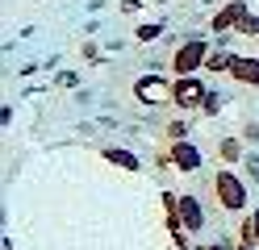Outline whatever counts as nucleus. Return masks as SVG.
<instances>
[{"label": "nucleus", "instance_id": "nucleus-1", "mask_svg": "<svg viewBox=\"0 0 259 250\" xmlns=\"http://www.w3.org/2000/svg\"><path fill=\"white\" fill-rule=\"evenodd\" d=\"M213 192H218V205L222 209H230V213L247 209V183H242L234 171H218L213 175Z\"/></svg>", "mask_w": 259, "mask_h": 250}, {"label": "nucleus", "instance_id": "nucleus-2", "mask_svg": "<svg viewBox=\"0 0 259 250\" xmlns=\"http://www.w3.org/2000/svg\"><path fill=\"white\" fill-rule=\"evenodd\" d=\"M205 63H209V46H205V38H192V42H184V46L171 55V71H176V75H197Z\"/></svg>", "mask_w": 259, "mask_h": 250}, {"label": "nucleus", "instance_id": "nucleus-3", "mask_svg": "<svg viewBox=\"0 0 259 250\" xmlns=\"http://www.w3.org/2000/svg\"><path fill=\"white\" fill-rule=\"evenodd\" d=\"M205 83L197 79V75H180V79H176L171 83V105L176 109H201L205 105Z\"/></svg>", "mask_w": 259, "mask_h": 250}, {"label": "nucleus", "instance_id": "nucleus-4", "mask_svg": "<svg viewBox=\"0 0 259 250\" xmlns=\"http://www.w3.org/2000/svg\"><path fill=\"white\" fill-rule=\"evenodd\" d=\"M242 17H247V0H230V5H222L218 13H213V21H209V29L213 33H226V29H238L242 25Z\"/></svg>", "mask_w": 259, "mask_h": 250}, {"label": "nucleus", "instance_id": "nucleus-5", "mask_svg": "<svg viewBox=\"0 0 259 250\" xmlns=\"http://www.w3.org/2000/svg\"><path fill=\"white\" fill-rule=\"evenodd\" d=\"M134 96L142 100V105H159V96L171 100V88H167V79H159V75H142L134 83Z\"/></svg>", "mask_w": 259, "mask_h": 250}, {"label": "nucleus", "instance_id": "nucleus-6", "mask_svg": "<svg viewBox=\"0 0 259 250\" xmlns=\"http://www.w3.org/2000/svg\"><path fill=\"white\" fill-rule=\"evenodd\" d=\"M167 159H171L176 171H197V167H201V150L192 146V142H184V138H180V142H171Z\"/></svg>", "mask_w": 259, "mask_h": 250}, {"label": "nucleus", "instance_id": "nucleus-7", "mask_svg": "<svg viewBox=\"0 0 259 250\" xmlns=\"http://www.w3.org/2000/svg\"><path fill=\"white\" fill-rule=\"evenodd\" d=\"M230 75H234L238 83H247V88H259V59L234 55V59H230Z\"/></svg>", "mask_w": 259, "mask_h": 250}, {"label": "nucleus", "instance_id": "nucleus-8", "mask_svg": "<svg viewBox=\"0 0 259 250\" xmlns=\"http://www.w3.org/2000/svg\"><path fill=\"white\" fill-rule=\"evenodd\" d=\"M180 217H184V229H188V233H201L205 213H201V200H197V196H180Z\"/></svg>", "mask_w": 259, "mask_h": 250}, {"label": "nucleus", "instance_id": "nucleus-9", "mask_svg": "<svg viewBox=\"0 0 259 250\" xmlns=\"http://www.w3.org/2000/svg\"><path fill=\"white\" fill-rule=\"evenodd\" d=\"M105 159L117 163V167H125V171H138V159L130 155V150H105Z\"/></svg>", "mask_w": 259, "mask_h": 250}, {"label": "nucleus", "instance_id": "nucleus-10", "mask_svg": "<svg viewBox=\"0 0 259 250\" xmlns=\"http://www.w3.org/2000/svg\"><path fill=\"white\" fill-rule=\"evenodd\" d=\"M238 155H242L238 138H226V142H222V159H226V163H238Z\"/></svg>", "mask_w": 259, "mask_h": 250}, {"label": "nucleus", "instance_id": "nucleus-11", "mask_svg": "<svg viewBox=\"0 0 259 250\" xmlns=\"http://www.w3.org/2000/svg\"><path fill=\"white\" fill-rule=\"evenodd\" d=\"M230 59H234V55H209L205 71H230Z\"/></svg>", "mask_w": 259, "mask_h": 250}, {"label": "nucleus", "instance_id": "nucleus-12", "mask_svg": "<svg viewBox=\"0 0 259 250\" xmlns=\"http://www.w3.org/2000/svg\"><path fill=\"white\" fill-rule=\"evenodd\" d=\"M238 33H242V38H259V17H242Z\"/></svg>", "mask_w": 259, "mask_h": 250}, {"label": "nucleus", "instance_id": "nucleus-13", "mask_svg": "<svg viewBox=\"0 0 259 250\" xmlns=\"http://www.w3.org/2000/svg\"><path fill=\"white\" fill-rule=\"evenodd\" d=\"M238 242H251V246H255V221H251V217L238 225Z\"/></svg>", "mask_w": 259, "mask_h": 250}, {"label": "nucleus", "instance_id": "nucleus-14", "mask_svg": "<svg viewBox=\"0 0 259 250\" xmlns=\"http://www.w3.org/2000/svg\"><path fill=\"white\" fill-rule=\"evenodd\" d=\"M159 33H163V29H159V25H142V29H138V42H155Z\"/></svg>", "mask_w": 259, "mask_h": 250}, {"label": "nucleus", "instance_id": "nucleus-15", "mask_svg": "<svg viewBox=\"0 0 259 250\" xmlns=\"http://www.w3.org/2000/svg\"><path fill=\"white\" fill-rule=\"evenodd\" d=\"M167 133H171V142H180V138H184V121H171Z\"/></svg>", "mask_w": 259, "mask_h": 250}, {"label": "nucleus", "instance_id": "nucleus-16", "mask_svg": "<svg viewBox=\"0 0 259 250\" xmlns=\"http://www.w3.org/2000/svg\"><path fill=\"white\" fill-rule=\"evenodd\" d=\"M238 250H251V242H238Z\"/></svg>", "mask_w": 259, "mask_h": 250}, {"label": "nucleus", "instance_id": "nucleus-17", "mask_svg": "<svg viewBox=\"0 0 259 250\" xmlns=\"http://www.w3.org/2000/svg\"><path fill=\"white\" fill-rule=\"evenodd\" d=\"M209 250H222V246H209Z\"/></svg>", "mask_w": 259, "mask_h": 250}]
</instances>
